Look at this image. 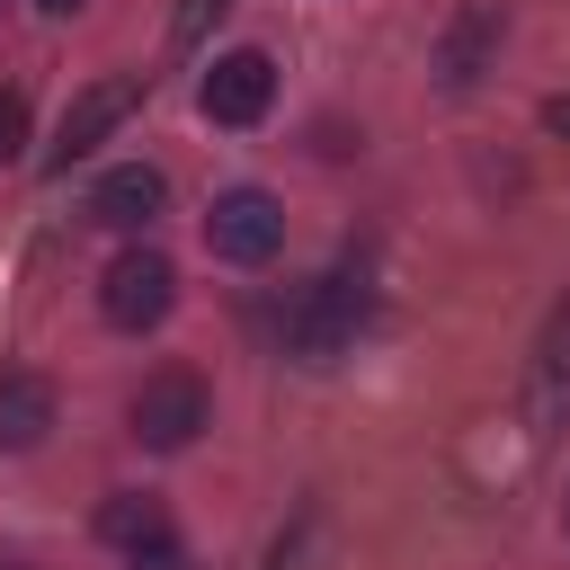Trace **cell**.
Masks as SVG:
<instances>
[{"instance_id": "30bf717a", "label": "cell", "mask_w": 570, "mask_h": 570, "mask_svg": "<svg viewBox=\"0 0 570 570\" xmlns=\"http://www.w3.org/2000/svg\"><path fill=\"white\" fill-rule=\"evenodd\" d=\"M499 27H508V18H499V0H472V9L454 18V36H445V53H436V71H445V89H472V80H481V53L499 45Z\"/></svg>"}, {"instance_id": "9c48e42d", "label": "cell", "mask_w": 570, "mask_h": 570, "mask_svg": "<svg viewBox=\"0 0 570 570\" xmlns=\"http://www.w3.org/2000/svg\"><path fill=\"white\" fill-rule=\"evenodd\" d=\"M98 534H107L116 552H134V561H142V552H169V534H178V525H169V508H160L151 490H116V499L98 508Z\"/></svg>"}, {"instance_id": "4fadbf2b", "label": "cell", "mask_w": 570, "mask_h": 570, "mask_svg": "<svg viewBox=\"0 0 570 570\" xmlns=\"http://www.w3.org/2000/svg\"><path fill=\"white\" fill-rule=\"evenodd\" d=\"M543 134H552V142H570V98H543Z\"/></svg>"}, {"instance_id": "ba28073f", "label": "cell", "mask_w": 570, "mask_h": 570, "mask_svg": "<svg viewBox=\"0 0 570 570\" xmlns=\"http://www.w3.org/2000/svg\"><path fill=\"white\" fill-rule=\"evenodd\" d=\"M45 428H53V383L27 374V365H9V374H0V454L45 445Z\"/></svg>"}, {"instance_id": "9a60e30c", "label": "cell", "mask_w": 570, "mask_h": 570, "mask_svg": "<svg viewBox=\"0 0 570 570\" xmlns=\"http://www.w3.org/2000/svg\"><path fill=\"white\" fill-rule=\"evenodd\" d=\"M36 9H45V18H71V9H80V0H36Z\"/></svg>"}, {"instance_id": "277c9868", "label": "cell", "mask_w": 570, "mask_h": 570, "mask_svg": "<svg viewBox=\"0 0 570 570\" xmlns=\"http://www.w3.org/2000/svg\"><path fill=\"white\" fill-rule=\"evenodd\" d=\"M169 303H178V267H169L160 249H125V258L98 276V312H107L116 330H160Z\"/></svg>"}, {"instance_id": "8992f818", "label": "cell", "mask_w": 570, "mask_h": 570, "mask_svg": "<svg viewBox=\"0 0 570 570\" xmlns=\"http://www.w3.org/2000/svg\"><path fill=\"white\" fill-rule=\"evenodd\" d=\"M196 107L214 116V125H258L267 107H276V62L267 53H214V71H205V89H196Z\"/></svg>"}, {"instance_id": "8fae6325", "label": "cell", "mask_w": 570, "mask_h": 570, "mask_svg": "<svg viewBox=\"0 0 570 570\" xmlns=\"http://www.w3.org/2000/svg\"><path fill=\"white\" fill-rule=\"evenodd\" d=\"M223 9H232V0H178V18H169V45H178V53H187V45H205V27H214Z\"/></svg>"}, {"instance_id": "6da1fadb", "label": "cell", "mask_w": 570, "mask_h": 570, "mask_svg": "<svg viewBox=\"0 0 570 570\" xmlns=\"http://www.w3.org/2000/svg\"><path fill=\"white\" fill-rule=\"evenodd\" d=\"M276 330H285V356L330 365V356H347L356 330H365V285H356V276H312V285L285 303Z\"/></svg>"}, {"instance_id": "7c38bea8", "label": "cell", "mask_w": 570, "mask_h": 570, "mask_svg": "<svg viewBox=\"0 0 570 570\" xmlns=\"http://www.w3.org/2000/svg\"><path fill=\"white\" fill-rule=\"evenodd\" d=\"M18 134H27V107L0 98V160H18Z\"/></svg>"}, {"instance_id": "3957f363", "label": "cell", "mask_w": 570, "mask_h": 570, "mask_svg": "<svg viewBox=\"0 0 570 570\" xmlns=\"http://www.w3.org/2000/svg\"><path fill=\"white\" fill-rule=\"evenodd\" d=\"M134 436L151 445V454H178V445H196V428L214 419V401H205V383L187 374V365H160L142 392H134Z\"/></svg>"}, {"instance_id": "5bb4252c", "label": "cell", "mask_w": 570, "mask_h": 570, "mask_svg": "<svg viewBox=\"0 0 570 570\" xmlns=\"http://www.w3.org/2000/svg\"><path fill=\"white\" fill-rule=\"evenodd\" d=\"M134 570H187V561H178V552H142Z\"/></svg>"}, {"instance_id": "52a82bcc", "label": "cell", "mask_w": 570, "mask_h": 570, "mask_svg": "<svg viewBox=\"0 0 570 570\" xmlns=\"http://www.w3.org/2000/svg\"><path fill=\"white\" fill-rule=\"evenodd\" d=\"M160 205H169V178L142 169V160H125V169H107V178L89 187V223H107V232H142Z\"/></svg>"}, {"instance_id": "5b68a950", "label": "cell", "mask_w": 570, "mask_h": 570, "mask_svg": "<svg viewBox=\"0 0 570 570\" xmlns=\"http://www.w3.org/2000/svg\"><path fill=\"white\" fill-rule=\"evenodd\" d=\"M142 107V71H116V80H89L71 107H62V125H53V169H71V160H89L125 116Z\"/></svg>"}, {"instance_id": "7a4b0ae2", "label": "cell", "mask_w": 570, "mask_h": 570, "mask_svg": "<svg viewBox=\"0 0 570 570\" xmlns=\"http://www.w3.org/2000/svg\"><path fill=\"white\" fill-rule=\"evenodd\" d=\"M205 249L232 258V267H267V258L285 249V205H276L267 187H223V196L205 205Z\"/></svg>"}]
</instances>
